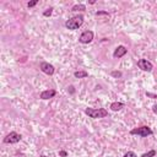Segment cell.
Returning a JSON list of instances; mask_svg holds the SVG:
<instances>
[{
	"label": "cell",
	"mask_w": 157,
	"mask_h": 157,
	"mask_svg": "<svg viewBox=\"0 0 157 157\" xmlns=\"http://www.w3.org/2000/svg\"><path fill=\"white\" fill-rule=\"evenodd\" d=\"M84 20H85V17L82 15H76V16L71 17L70 20H68L65 22V27L70 31H75L77 28H80L84 25Z\"/></svg>",
	"instance_id": "6da1fadb"
},
{
	"label": "cell",
	"mask_w": 157,
	"mask_h": 157,
	"mask_svg": "<svg viewBox=\"0 0 157 157\" xmlns=\"http://www.w3.org/2000/svg\"><path fill=\"white\" fill-rule=\"evenodd\" d=\"M85 114H87L92 119H101L108 115V111L106 108H86Z\"/></svg>",
	"instance_id": "7a4b0ae2"
},
{
	"label": "cell",
	"mask_w": 157,
	"mask_h": 157,
	"mask_svg": "<svg viewBox=\"0 0 157 157\" xmlns=\"http://www.w3.org/2000/svg\"><path fill=\"white\" fill-rule=\"evenodd\" d=\"M129 134H130V135H138V136H140V138H147V136L152 135L153 132H152V129H151L150 126H147V125H142V126H139V128H134V129H132Z\"/></svg>",
	"instance_id": "3957f363"
},
{
	"label": "cell",
	"mask_w": 157,
	"mask_h": 157,
	"mask_svg": "<svg viewBox=\"0 0 157 157\" xmlns=\"http://www.w3.org/2000/svg\"><path fill=\"white\" fill-rule=\"evenodd\" d=\"M93 37H95L93 31H91V30L84 31L81 33V36L78 37V42H80L81 44H88V43H91L93 41Z\"/></svg>",
	"instance_id": "277c9868"
},
{
	"label": "cell",
	"mask_w": 157,
	"mask_h": 157,
	"mask_svg": "<svg viewBox=\"0 0 157 157\" xmlns=\"http://www.w3.org/2000/svg\"><path fill=\"white\" fill-rule=\"evenodd\" d=\"M21 139H22V135L21 134H19V133H16V132H11V133H9L5 138H4V144H17V142H20L21 141Z\"/></svg>",
	"instance_id": "5b68a950"
},
{
	"label": "cell",
	"mask_w": 157,
	"mask_h": 157,
	"mask_svg": "<svg viewBox=\"0 0 157 157\" xmlns=\"http://www.w3.org/2000/svg\"><path fill=\"white\" fill-rule=\"evenodd\" d=\"M39 69H41L42 73H44L46 75H49V76L54 75V73H55V68L52 64H49L48 61H42L39 64Z\"/></svg>",
	"instance_id": "8992f818"
},
{
	"label": "cell",
	"mask_w": 157,
	"mask_h": 157,
	"mask_svg": "<svg viewBox=\"0 0 157 157\" xmlns=\"http://www.w3.org/2000/svg\"><path fill=\"white\" fill-rule=\"evenodd\" d=\"M138 67H139V69H141L142 71H147V73L152 71V69H153L152 63L149 61L147 59H139V60H138Z\"/></svg>",
	"instance_id": "52a82bcc"
},
{
	"label": "cell",
	"mask_w": 157,
	"mask_h": 157,
	"mask_svg": "<svg viewBox=\"0 0 157 157\" xmlns=\"http://www.w3.org/2000/svg\"><path fill=\"white\" fill-rule=\"evenodd\" d=\"M57 96V91L53 90V88H49V90H44L41 92L39 97L41 99H50V98H54Z\"/></svg>",
	"instance_id": "ba28073f"
},
{
	"label": "cell",
	"mask_w": 157,
	"mask_h": 157,
	"mask_svg": "<svg viewBox=\"0 0 157 157\" xmlns=\"http://www.w3.org/2000/svg\"><path fill=\"white\" fill-rule=\"evenodd\" d=\"M126 53H128V49H126L124 46H118V47L115 48V50H114V53H113V58L120 59V58H123Z\"/></svg>",
	"instance_id": "9c48e42d"
},
{
	"label": "cell",
	"mask_w": 157,
	"mask_h": 157,
	"mask_svg": "<svg viewBox=\"0 0 157 157\" xmlns=\"http://www.w3.org/2000/svg\"><path fill=\"white\" fill-rule=\"evenodd\" d=\"M123 108H124V103H122V102H113L111 104V109L113 112H118V111H120Z\"/></svg>",
	"instance_id": "30bf717a"
},
{
	"label": "cell",
	"mask_w": 157,
	"mask_h": 157,
	"mask_svg": "<svg viewBox=\"0 0 157 157\" xmlns=\"http://www.w3.org/2000/svg\"><path fill=\"white\" fill-rule=\"evenodd\" d=\"M74 76L76 78H85V77L88 76V73L86 70H77V71L74 73Z\"/></svg>",
	"instance_id": "8fae6325"
},
{
	"label": "cell",
	"mask_w": 157,
	"mask_h": 157,
	"mask_svg": "<svg viewBox=\"0 0 157 157\" xmlns=\"http://www.w3.org/2000/svg\"><path fill=\"white\" fill-rule=\"evenodd\" d=\"M86 10V5L84 4H76L71 7V11H85Z\"/></svg>",
	"instance_id": "7c38bea8"
},
{
	"label": "cell",
	"mask_w": 157,
	"mask_h": 157,
	"mask_svg": "<svg viewBox=\"0 0 157 157\" xmlns=\"http://www.w3.org/2000/svg\"><path fill=\"white\" fill-rule=\"evenodd\" d=\"M155 156H156V151H155V150H150L149 152L144 153L141 157H155Z\"/></svg>",
	"instance_id": "4fadbf2b"
},
{
	"label": "cell",
	"mask_w": 157,
	"mask_h": 157,
	"mask_svg": "<svg viewBox=\"0 0 157 157\" xmlns=\"http://www.w3.org/2000/svg\"><path fill=\"white\" fill-rule=\"evenodd\" d=\"M52 14H53V7H49V9H47V10L43 12V16L49 17V16H52Z\"/></svg>",
	"instance_id": "5bb4252c"
},
{
	"label": "cell",
	"mask_w": 157,
	"mask_h": 157,
	"mask_svg": "<svg viewBox=\"0 0 157 157\" xmlns=\"http://www.w3.org/2000/svg\"><path fill=\"white\" fill-rule=\"evenodd\" d=\"M123 157H138V155L135 152H133V151H128Z\"/></svg>",
	"instance_id": "9a60e30c"
},
{
	"label": "cell",
	"mask_w": 157,
	"mask_h": 157,
	"mask_svg": "<svg viewBox=\"0 0 157 157\" xmlns=\"http://www.w3.org/2000/svg\"><path fill=\"white\" fill-rule=\"evenodd\" d=\"M37 4H38V0H32V1H28V3H27V6H28V7H34Z\"/></svg>",
	"instance_id": "2e32d148"
},
{
	"label": "cell",
	"mask_w": 157,
	"mask_h": 157,
	"mask_svg": "<svg viewBox=\"0 0 157 157\" xmlns=\"http://www.w3.org/2000/svg\"><path fill=\"white\" fill-rule=\"evenodd\" d=\"M111 75H112L113 77H117V78H118V77H122V75H123V74H122L120 71H112V73H111Z\"/></svg>",
	"instance_id": "e0dca14e"
},
{
	"label": "cell",
	"mask_w": 157,
	"mask_h": 157,
	"mask_svg": "<svg viewBox=\"0 0 157 157\" xmlns=\"http://www.w3.org/2000/svg\"><path fill=\"white\" fill-rule=\"evenodd\" d=\"M96 16H101V15H106V16H109V12L107 11H96Z\"/></svg>",
	"instance_id": "ac0fdd59"
},
{
	"label": "cell",
	"mask_w": 157,
	"mask_h": 157,
	"mask_svg": "<svg viewBox=\"0 0 157 157\" xmlns=\"http://www.w3.org/2000/svg\"><path fill=\"white\" fill-rule=\"evenodd\" d=\"M59 156L60 157H68V152L65 151V150H60L59 151Z\"/></svg>",
	"instance_id": "d6986e66"
},
{
	"label": "cell",
	"mask_w": 157,
	"mask_h": 157,
	"mask_svg": "<svg viewBox=\"0 0 157 157\" xmlns=\"http://www.w3.org/2000/svg\"><path fill=\"white\" fill-rule=\"evenodd\" d=\"M147 97H150V98H152V99H156L157 98V95H155V93H151V92H146L145 93Z\"/></svg>",
	"instance_id": "ffe728a7"
},
{
	"label": "cell",
	"mask_w": 157,
	"mask_h": 157,
	"mask_svg": "<svg viewBox=\"0 0 157 157\" xmlns=\"http://www.w3.org/2000/svg\"><path fill=\"white\" fill-rule=\"evenodd\" d=\"M152 112L155 114H157V104H153V106H152Z\"/></svg>",
	"instance_id": "44dd1931"
},
{
	"label": "cell",
	"mask_w": 157,
	"mask_h": 157,
	"mask_svg": "<svg viewBox=\"0 0 157 157\" xmlns=\"http://www.w3.org/2000/svg\"><path fill=\"white\" fill-rule=\"evenodd\" d=\"M68 90H70V93H74V92H75L74 86H70V87H68Z\"/></svg>",
	"instance_id": "7402d4cb"
}]
</instances>
